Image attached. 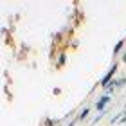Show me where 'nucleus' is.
Here are the masks:
<instances>
[{"mask_svg":"<svg viewBox=\"0 0 126 126\" xmlns=\"http://www.w3.org/2000/svg\"><path fill=\"white\" fill-rule=\"evenodd\" d=\"M115 70H117V65H113V67L110 68V70H108V74H106V76H105V78L101 79V83H99L101 87H105V88H106L108 85H110V81H112V76H113V74H115Z\"/></svg>","mask_w":126,"mask_h":126,"instance_id":"obj_1","label":"nucleus"},{"mask_svg":"<svg viewBox=\"0 0 126 126\" xmlns=\"http://www.w3.org/2000/svg\"><path fill=\"white\" fill-rule=\"evenodd\" d=\"M108 103H110V95L106 94V95H103L101 99L97 101V105H95V106H97V110H101V112H103V110H105V106L108 105Z\"/></svg>","mask_w":126,"mask_h":126,"instance_id":"obj_2","label":"nucleus"},{"mask_svg":"<svg viewBox=\"0 0 126 126\" xmlns=\"http://www.w3.org/2000/svg\"><path fill=\"white\" fill-rule=\"evenodd\" d=\"M63 63H65V54H60V58H58V63H56V65H58V67H61Z\"/></svg>","mask_w":126,"mask_h":126,"instance_id":"obj_3","label":"nucleus"},{"mask_svg":"<svg viewBox=\"0 0 126 126\" xmlns=\"http://www.w3.org/2000/svg\"><path fill=\"white\" fill-rule=\"evenodd\" d=\"M123 43H124V42H119V43L115 45V49H113V54H117V52H119V50H121V49H123Z\"/></svg>","mask_w":126,"mask_h":126,"instance_id":"obj_4","label":"nucleus"},{"mask_svg":"<svg viewBox=\"0 0 126 126\" xmlns=\"http://www.w3.org/2000/svg\"><path fill=\"white\" fill-rule=\"evenodd\" d=\"M88 113H90V110H88V108H85V110L81 112V115H79V119H85V117L88 115Z\"/></svg>","mask_w":126,"mask_h":126,"instance_id":"obj_5","label":"nucleus"},{"mask_svg":"<svg viewBox=\"0 0 126 126\" xmlns=\"http://www.w3.org/2000/svg\"><path fill=\"white\" fill-rule=\"evenodd\" d=\"M74 123H76V121H70V124H68V126H74Z\"/></svg>","mask_w":126,"mask_h":126,"instance_id":"obj_6","label":"nucleus"}]
</instances>
